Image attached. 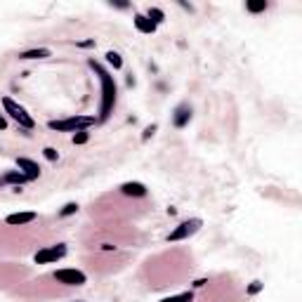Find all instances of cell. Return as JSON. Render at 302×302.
<instances>
[{
    "instance_id": "1",
    "label": "cell",
    "mask_w": 302,
    "mask_h": 302,
    "mask_svg": "<svg viewBox=\"0 0 302 302\" xmlns=\"http://www.w3.org/2000/svg\"><path fill=\"white\" fill-rule=\"evenodd\" d=\"M88 64H90V69L97 73L99 83H102V104H99V116H97V121H106V118L111 116L114 106H116V97H118L116 81H114V76L104 69L99 62H95V59H88Z\"/></svg>"
},
{
    "instance_id": "2",
    "label": "cell",
    "mask_w": 302,
    "mask_h": 302,
    "mask_svg": "<svg viewBox=\"0 0 302 302\" xmlns=\"http://www.w3.org/2000/svg\"><path fill=\"white\" fill-rule=\"evenodd\" d=\"M95 116H83V114H76V116H69V118H59V121H50L48 128L55 132H81V130H88L92 125H97Z\"/></svg>"
},
{
    "instance_id": "3",
    "label": "cell",
    "mask_w": 302,
    "mask_h": 302,
    "mask_svg": "<svg viewBox=\"0 0 302 302\" xmlns=\"http://www.w3.org/2000/svg\"><path fill=\"white\" fill-rule=\"evenodd\" d=\"M3 109H5V114H10L12 121H17L19 128H24V130H33L35 128L33 116H31L19 102H14L12 97H3Z\"/></svg>"
},
{
    "instance_id": "4",
    "label": "cell",
    "mask_w": 302,
    "mask_h": 302,
    "mask_svg": "<svg viewBox=\"0 0 302 302\" xmlns=\"http://www.w3.org/2000/svg\"><path fill=\"white\" fill-rule=\"evenodd\" d=\"M52 276H55L57 283H62V286H71V288H78V286H85V283H88V276H85V272H81V269H73V267L57 269Z\"/></svg>"
},
{
    "instance_id": "5",
    "label": "cell",
    "mask_w": 302,
    "mask_h": 302,
    "mask_svg": "<svg viewBox=\"0 0 302 302\" xmlns=\"http://www.w3.org/2000/svg\"><path fill=\"white\" fill-rule=\"evenodd\" d=\"M66 253H69V248L64 246V243H57V246L41 248V250L33 255V262L35 265H55V262H59L62 257H66Z\"/></svg>"
},
{
    "instance_id": "6",
    "label": "cell",
    "mask_w": 302,
    "mask_h": 302,
    "mask_svg": "<svg viewBox=\"0 0 302 302\" xmlns=\"http://www.w3.org/2000/svg\"><path fill=\"white\" fill-rule=\"evenodd\" d=\"M201 224H203V222H201L199 217H192V220L179 222V224L175 226L170 234H168V241H172V243H175V241H186L189 236H194V234L199 232Z\"/></svg>"
},
{
    "instance_id": "7",
    "label": "cell",
    "mask_w": 302,
    "mask_h": 302,
    "mask_svg": "<svg viewBox=\"0 0 302 302\" xmlns=\"http://www.w3.org/2000/svg\"><path fill=\"white\" fill-rule=\"evenodd\" d=\"M17 170H19L28 182H33V179L41 177V165L35 163V161H31V158H24V156L17 158Z\"/></svg>"
},
{
    "instance_id": "8",
    "label": "cell",
    "mask_w": 302,
    "mask_h": 302,
    "mask_svg": "<svg viewBox=\"0 0 302 302\" xmlns=\"http://www.w3.org/2000/svg\"><path fill=\"white\" fill-rule=\"evenodd\" d=\"M189 121H192V106L189 104H179L175 109V114H172V125L175 128H184Z\"/></svg>"
},
{
    "instance_id": "9",
    "label": "cell",
    "mask_w": 302,
    "mask_h": 302,
    "mask_svg": "<svg viewBox=\"0 0 302 302\" xmlns=\"http://www.w3.org/2000/svg\"><path fill=\"white\" fill-rule=\"evenodd\" d=\"M121 194L132 196V199H144L146 184H142V182H123V184H121Z\"/></svg>"
},
{
    "instance_id": "10",
    "label": "cell",
    "mask_w": 302,
    "mask_h": 302,
    "mask_svg": "<svg viewBox=\"0 0 302 302\" xmlns=\"http://www.w3.org/2000/svg\"><path fill=\"white\" fill-rule=\"evenodd\" d=\"M35 217H38V215H35L33 210H26V213H12V215H7L5 222L10 226H24V224H31Z\"/></svg>"
},
{
    "instance_id": "11",
    "label": "cell",
    "mask_w": 302,
    "mask_h": 302,
    "mask_svg": "<svg viewBox=\"0 0 302 302\" xmlns=\"http://www.w3.org/2000/svg\"><path fill=\"white\" fill-rule=\"evenodd\" d=\"M132 24H135V28H137L139 33H146V35L156 33V28H158L151 19H146V14H135V17H132Z\"/></svg>"
},
{
    "instance_id": "12",
    "label": "cell",
    "mask_w": 302,
    "mask_h": 302,
    "mask_svg": "<svg viewBox=\"0 0 302 302\" xmlns=\"http://www.w3.org/2000/svg\"><path fill=\"white\" fill-rule=\"evenodd\" d=\"M48 57H52V50H48V48H33V50H24V52H19L21 62H31V59H48Z\"/></svg>"
},
{
    "instance_id": "13",
    "label": "cell",
    "mask_w": 302,
    "mask_h": 302,
    "mask_svg": "<svg viewBox=\"0 0 302 302\" xmlns=\"http://www.w3.org/2000/svg\"><path fill=\"white\" fill-rule=\"evenodd\" d=\"M3 182H7V184H14V186H21V184H26L28 179L24 177L19 170H7L5 175H3Z\"/></svg>"
},
{
    "instance_id": "14",
    "label": "cell",
    "mask_w": 302,
    "mask_h": 302,
    "mask_svg": "<svg viewBox=\"0 0 302 302\" xmlns=\"http://www.w3.org/2000/svg\"><path fill=\"white\" fill-rule=\"evenodd\" d=\"M106 64H109L111 69H123V57L118 55L116 50H109V52H106Z\"/></svg>"
},
{
    "instance_id": "15",
    "label": "cell",
    "mask_w": 302,
    "mask_h": 302,
    "mask_svg": "<svg viewBox=\"0 0 302 302\" xmlns=\"http://www.w3.org/2000/svg\"><path fill=\"white\" fill-rule=\"evenodd\" d=\"M146 19H151L156 26H161L165 21V12L163 10H158V7H149V10H146Z\"/></svg>"
},
{
    "instance_id": "16",
    "label": "cell",
    "mask_w": 302,
    "mask_h": 302,
    "mask_svg": "<svg viewBox=\"0 0 302 302\" xmlns=\"http://www.w3.org/2000/svg\"><path fill=\"white\" fill-rule=\"evenodd\" d=\"M246 10H248V12H253V14L265 12V10H267V0H257V3H255V0H248Z\"/></svg>"
},
{
    "instance_id": "17",
    "label": "cell",
    "mask_w": 302,
    "mask_h": 302,
    "mask_svg": "<svg viewBox=\"0 0 302 302\" xmlns=\"http://www.w3.org/2000/svg\"><path fill=\"white\" fill-rule=\"evenodd\" d=\"M161 302H194V293L192 290H186V293H177V295H170Z\"/></svg>"
},
{
    "instance_id": "18",
    "label": "cell",
    "mask_w": 302,
    "mask_h": 302,
    "mask_svg": "<svg viewBox=\"0 0 302 302\" xmlns=\"http://www.w3.org/2000/svg\"><path fill=\"white\" fill-rule=\"evenodd\" d=\"M76 213H78V203L71 201V203H66V206L59 210V217H69V215H76Z\"/></svg>"
},
{
    "instance_id": "19",
    "label": "cell",
    "mask_w": 302,
    "mask_h": 302,
    "mask_svg": "<svg viewBox=\"0 0 302 302\" xmlns=\"http://www.w3.org/2000/svg\"><path fill=\"white\" fill-rule=\"evenodd\" d=\"M43 156L48 158L50 163H55L57 158H59V151H57L55 146H45V149H43Z\"/></svg>"
},
{
    "instance_id": "20",
    "label": "cell",
    "mask_w": 302,
    "mask_h": 302,
    "mask_svg": "<svg viewBox=\"0 0 302 302\" xmlns=\"http://www.w3.org/2000/svg\"><path fill=\"white\" fill-rule=\"evenodd\" d=\"M90 142V135L85 130H81V132H76L73 135V144H88Z\"/></svg>"
},
{
    "instance_id": "21",
    "label": "cell",
    "mask_w": 302,
    "mask_h": 302,
    "mask_svg": "<svg viewBox=\"0 0 302 302\" xmlns=\"http://www.w3.org/2000/svg\"><path fill=\"white\" fill-rule=\"evenodd\" d=\"M262 290V283L260 281H253L250 286H248V295H255V293H260Z\"/></svg>"
},
{
    "instance_id": "22",
    "label": "cell",
    "mask_w": 302,
    "mask_h": 302,
    "mask_svg": "<svg viewBox=\"0 0 302 302\" xmlns=\"http://www.w3.org/2000/svg\"><path fill=\"white\" fill-rule=\"evenodd\" d=\"M158 130V125L156 123H154V125H149V128H144V135H142V139H144V142H146V139H149L151 137V135H154V132H156Z\"/></svg>"
},
{
    "instance_id": "23",
    "label": "cell",
    "mask_w": 302,
    "mask_h": 302,
    "mask_svg": "<svg viewBox=\"0 0 302 302\" xmlns=\"http://www.w3.org/2000/svg\"><path fill=\"white\" fill-rule=\"evenodd\" d=\"M78 48H95V41H81V43H76Z\"/></svg>"
},
{
    "instance_id": "24",
    "label": "cell",
    "mask_w": 302,
    "mask_h": 302,
    "mask_svg": "<svg viewBox=\"0 0 302 302\" xmlns=\"http://www.w3.org/2000/svg\"><path fill=\"white\" fill-rule=\"evenodd\" d=\"M7 130V118L0 114V132H5Z\"/></svg>"
},
{
    "instance_id": "25",
    "label": "cell",
    "mask_w": 302,
    "mask_h": 302,
    "mask_svg": "<svg viewBox=\"0 0 302 302\" xmlns=\"http://www.w3.org/2000/svg\"><path fill=\"white\" fill-rule=\"evenodd\" d=\"M0 184H3V179H0Z\"/></svg>"
}]
</instances>
